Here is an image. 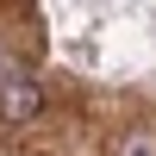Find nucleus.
<instances>
[{
    "label": "nucleus",
    "instance_id": "nucleus-1",
    "mask_svg": "<svg viewBox=\"0 0 156 156\" xmlns=\"http://www.w3.org/2000/svg\"><path fill=\"white\" fill-rule=\"evenodd\" d=\"M37 112H44V87L25 81V75H6V81H0V119L25 125V119H37Z\"/></svg>",
    "mask_w": 156,
    "mask_h": 156
},
{
    "label": "nucleus",
    "instance_id": "nucleus-2",
    "mask_svg": "<svg viewBox=\"0 0 156 156\" xmlns=\"http://www.w3.org/2000/svg\"><path fill=\"white\" fill-rule=\"evenodd\" d=\"M112 156H156V131H125Z\"/></svg>",
    "mask_w": 156,
    "mask_h": 156
}]
</instances>
